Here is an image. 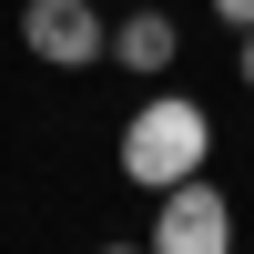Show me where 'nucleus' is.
Segmentation results:
<instances>
[{"label":"nucleus","mask_w":254,"mask_h":254,"mask_svg":"<svg viewBox=\"0 0 254 254\" xmlns=\"http://www.w3.org/2000/svg\"><path fill=\"white\" fill-rule=\"evenodd\" d=\"M214 20H234V31H244V20H254V0H214Z\"/></svg>","instance_id":"6"},{"label":"nucleus","mask_w":254,"mask_h":254,"mask_svg":"<svg viewBox=\"0 0 254 254\" xmlns=\"http://www.w3.org/2000/svg\"><path fill=\"white\" fill-rule=\"evenodd\" d=\"M203 153H214V112H203V102H183V92L132 102V122H122V183L163 193V183L203 173Z\"/></svg>","instance_id":"1"},{"label":"nucleus","mask_w":254,"mask_h":254,"mask_svg":"<svg viewBox=\"0 0 254 254\" xmlns=\"http://www.w3.org/2000/svg\"><path fill=\"white\" fill-rule=\"evenodd\" d=\"M20 41H31V61H51V71L112 61V20H102L92 0H31V10H20Z\"/></svg>","instance_id":"3"},{"label":"nucleus","mask_w":254,"mask_h":254,"mask_svg":"<svg viewBox=\"0 0 254 254\" xmlns=\"http://www.w3.org/2000/svg\"><path fill=\"white\" fill-rule=\"evenodd\" d=\"M234 244V203H224V183L183 173L153 193V254H224Z\"/></svg>","instance_id":"2"},{"label":"nucleus","mask_w":254,"mask_h":254,"mask_svg":"<svg viewBox=\"0 0 254 254\" xmlns=\"http://www.w3.org/2000/svg\"><path fill=\"white\" fill-rule=\"evenodd\" d=\"M234 71H244V92H254V20L234 31Z\"/></svg>","instance_id":"5"},{"label":"nucleus","mask_w":254,"mask_h":254,"mask_svg":"<svg viewBox=\"0 0 254 254\" xmlns=\"http://www.w3.org/2000/svg\"><path fill=\"white\" fill-rule=\"evenodd\" d=\"M173 51H183V31L163 20V0H142L132 20H112V61H122V71H142V81H163V71H173Z\"/></svg>","instance_id":"4"}]
</instances>
